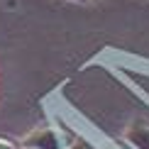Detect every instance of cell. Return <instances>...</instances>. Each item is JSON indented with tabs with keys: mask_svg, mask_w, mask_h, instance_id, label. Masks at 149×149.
Here are the masks:
<instances>
[{
	"mask_svg": "<svg viewBox=\"0 0 149 149\" xmlns=\"http://www.w3.org/2000/svg\"><path fill=\"white\" fill-rule=\"evenodd\" d=\"M66 149H98L93 142H88L86 137H81V134H76V137H71V142H69V147Z\"/></svg>",
	"mask_w": 149,
	"mask_h": 149,
	"instance_id": "3",
	"label": "cell"
},
{
	"mask_svg": "<svg viewBox=\"0 0 149 149\" xmlns=\"http://www.w3.org/2000/svg\"><path fill=\"white\" fill-rule=\"evenodd\" d=\"M73 3H88V0H73Z\"/></svg>",
	"mask_w": 149,
	"mask_h": 149,
	"instance_id": "5",
	"label": "cell"
},
{
	"mask_svg": "<svg viewBox=\"0 0 149 149\" xmlns=\"http://www.w3.org/2000/svg\"><path fill=\"white\" fill-rule=\"evenodd\" d=\"M20 144L22 147H32V149H66L69 147V144H64V137H61L52 125L34 127Z\"/></svg>",
	"mask_w": 149,
	"mask_h": 149,
	"instance_id": "1",
	"label": "cell"
},
{
	"mask_svg": "<svg viewBox=\"0 0 149 149\" xmlns=\"http://www.w3.org/2000/svg\"><path fill=\"white\" fill-rule=\"evenodd\" d=\"M88 3H93V0H88Z\"/></svg>",
	"mask_w": 149,
	"mask_h": 149,
	"instance_id": "7",
	"label": "cell"
},
{
	"mask_svg": "<svg viewBox=\"0 0 149 149\" xmlns=\"http://www.w3.org/2000/svg\"><path fill=\"white\" fill-rule=\"evenodd\" d=\"M125 139L134 149H149V122H144V120L132 122L125 130Z\"/></svg>",
	"mask_w": 149,
	"mask_h": 149,
	"instance_id": "2",
	"label": "cell"
},
{
	"mask_svg": "<svg viewBox=\"0 0 149 149\" xmlns=\"http://www.w3.org/2000/svg\"><path fill=\"white\" fill-rule=\"evenodd\" d=\"M20 149H32V147H22V144H20Z\"/></svg>",
	"mask_w": 149,
	"mask_h": 149,
	"instance_id": "6",
	"label": "cell"
},
{
	"mask_svg": "<svg viewBox=\"0 0 149 149\" xmlns=\"http://www.w3.org/2000/svg\"><path fill=\"white\" fill-rule=\"evenodd\" d=\"M0 149H20V144L8 139V137H0Z\"/></svg>",
	"mask_w": 149,
	"mask_h": 149,
	"instance_id": "4",
	"label": "cell"
}]
</instances>
